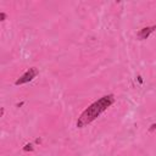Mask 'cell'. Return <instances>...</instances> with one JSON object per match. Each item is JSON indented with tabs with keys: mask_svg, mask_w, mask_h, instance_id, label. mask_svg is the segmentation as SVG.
<instances>
[{
	"mask_svg": "<svg viewBox=\"0 0 156 156\" xmlns=\"http://www.w3.org/2000/svg\"><path fill=\"white\" fill-rule=\"evenodd\" d=\"M115 102V96L112 94L105 95L100 98L98 101L93 102L90 106H88L78 117L77 119V127L78 128H84L93 121H95L104 111H106L112 104Z\"/></svg>",
	"mask_w": 156,
	"mask_h": 156,
	"instance_id": "6da1fadb",
	"label": "cell"
},
{
	"mask_svg": "<svg viewBox=\"0 0 156 156\" xmlns=\"http://www.w3.org/2000/svg\"><path fill=\"white\" fill-rule=\"evenodd\" d=\"M38 69L35 68V67H30L29 69H27L16 82H15V84L16 85H22V84H26V83H28V82H30V80H33L37 76H38Z\"/></svg>",
	"mask_w": 156,
	"mask_h": 156,
	"instance_id": "7a4b0ae2",
	"label": "cell"
},
{
	"mask_svg": "<svg viewBox=\"0 0 156 156\" xmlns=\"http://www.w3.org/2000/svg\"><path fill=\"white\" fill-rule=\"evenodd\" d=\"M154 30H156V24L155 26H150V27H144V28H141L139 32H138V39L139 40H144V39H147L149 37H150V34L154 32Z\"/></svg>",
	"mask_w": 156,
	"mask_h": 156,
	"instance_id": "3957f363",
	"label": "cell"
},
{
	"mask_svg": "<svg viewBox=\"0 0 156 156\" xmlns=\"http://www.w3.org/2000/svg\"><path fill=\"white\" fill-rule=\"evenodd\" d=\"M33 144H26L23 147V151H33Z\"/></svg>",
	"mask_w": 156,
	"mask_h": 156,
	"instance_id": "277c9868",
	"label": "cell"
},
{
	"mask_svg": "<svg viewBox=\"0 0 156 156\" xmlns=\"http://www.w3.org/2000/svg\"><path fill=\"white\" fill-rule=\"evenodd\" d=\"M6 18V13L5 12H0V21H5Z\"/></svg>",
	"mask_w": 156,
	"mask_h": 156,
	"instance_id": "5b68a950",
	"label": "cell"
},
{
	"mask_svg": "<svg viewBox=\"0 0 156 156\" xmlns=\"http://www.w3.org/2000/svg\"><path fill=\"white\" fill-rule=\"evenodd\" d=\"M4 112H5V110H4V107H1V110H0V116L1 117L4 116Z\"/></svg>",
	"mask_w": 156,
	"mask_h": 156,
	"instance_id": "8992f818",
	"label": "cell"
},
{
	"mask_svg": "<svg viewBox=\"0 0 156 156\" xmlns=\"http://www.w3.org/2000/svg\"><path fill=\"white\" fill-rule=\"evenodd\" d=\"M156 128V124H151V128H150V130H154Z\"/></svg>",
	"mask_w": 156,
	"mask_h": 156,
	"instance_id": "52a82bcc",
	"label": "cell"
}]
</instances>
